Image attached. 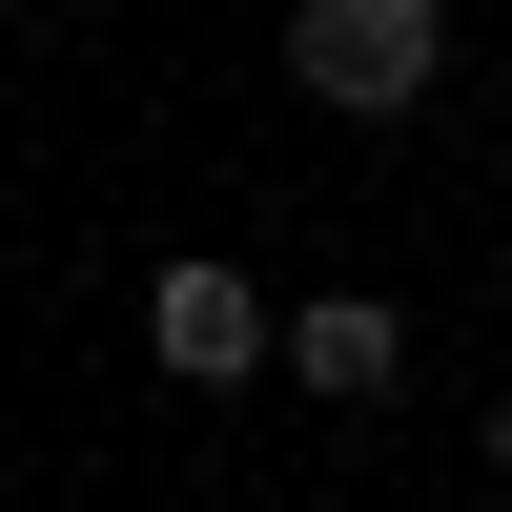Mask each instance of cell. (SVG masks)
I'll return each mask as SVG.
<instances>
[{
    "mask_svg": "<svg viewBox=\"0 0 512 512\" xmlns=\"http://www.w3.org/2000/svg\"><path fill=\"white\" fill-rule=\"evenodd\" d=\"M287 82L328 123H410L451 82V0H287Z\"/></svg>",
    "mask_w": 512,
    "mask_h": 512,
    "instance_id": "1",
    "label": "cell"
},
{
    "mask_svg": "<svg viewBox=\"0 0 512 512\" xmlns=\"http://www.w3.org/2000/svg\"><path fill=\"white\" fill-rule=\"evenodd\" d=\"M144 349H164V390H246V369H267V287H246L226 246H185V267L144 287Z\"/></svg>",
    "mask_w": 512,
    "mask_h": 512,
    "instance_id": "2",
    "label": "cell"
},
{
    "mask_svg": "<svg viewBox=\"0 0 512 512\" xmlns=\"http://www.w3.org/2000/svg\"><path fill=\"white\" fill-rule=\"evenodd\" d=\"M267 369H287L308 410H390V390H410V328L369 308V287H328V308H287V328H267Z\"/></svg>",
    "mask_w": 512,
    "mask_h": 512,
    "instance_id": "3",
    "label": "cell"
},
{
    "mask_svg": "<svg viewBox=\"0 0 512 512\" xmlns=\"http://www.w3.org/2000/svg\"><path fill=\"white\" fill-rule=\"evenodd\" d=\"M492 472H512V410H492Z\"/></svg>",
    "mask_w": 512,
    "mask_h": 512,
    "instance_id": "4",
    "label": "cell"
},
{
    "mask_svg": "<svg viewBox=\"0 0 512 512\" xmlns=\"http://www.w3.org/2000/svg\"><path fill=\"white\" fill-rule=\"evenodd\" d=\"M492 287H512V246H492Z\"/></svg>",
    "mask_w": 512,
    "mask_h": 512,
    "instance_id": "5",
    "label": "cell"
}]
</instances>
